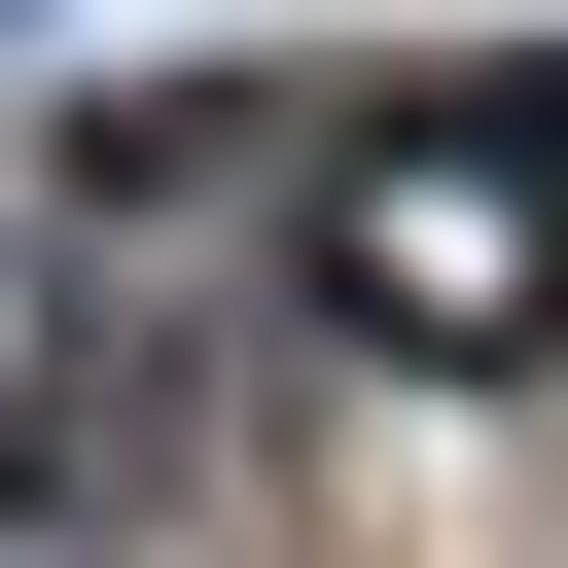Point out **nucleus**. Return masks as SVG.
Here are the masks:
<instances>
[{
	"mask_svg": "<svg viewBox=\"0 0 568 568\" xmlns=\"http://www.w3.org/2000/svg\"><path fill=\"white\" fill-rule=\"evenodd\" d=\"M248 248H284V355H355V390H532V355H568V71H390V106H320Z\"/></svg>",
	"mask_w": 568,
	"mask_h": 568,
	"instance_id": "nucleus-1",
	"label": "nucleus"
},
{
	"mask_svg": "<svg viewBox=\"0 0 568 568\" xmlns=\"http://www.w3.org/2000/svg\"><path fill=\"white\" fill-rule=\"evenodd\" d=\"M0 532H36V390H0Z\"/></svg>",
	"mask_w": 568,
	"mask_h": 568,
	"instance_id": "nucleus-2",
	"label": "nucleus"
}]
</instances>
